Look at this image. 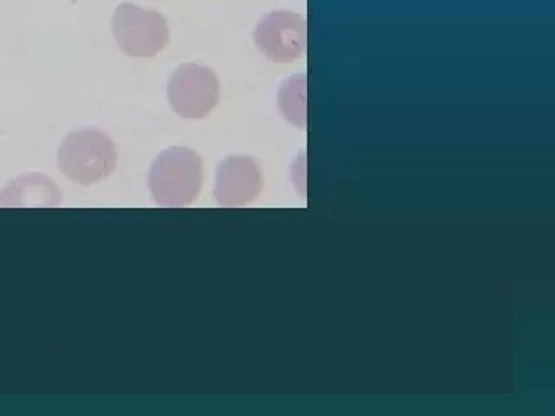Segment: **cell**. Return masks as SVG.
Instances as JSON below:
<instances>
[{
  "label": "cell",
  "mask_w": 555,
  "mask_h": 416,
  "mask_svg": "<svg viewBox=\"0 0 555 416\" xmlns=\"http://www.w3.org/2000/svg\"><path fill=\"white\" fill-rule=\"evenodd\" d=\"M60 190L52 179L42 173H30L13 181L11 186L2 191L0 207H17V205H57Z\"/></svg>",
  "instance_id": "cell-7"
},
{
  "label": "cell",
  "mask_w": 555,
  "mask_h": 416,
  "mask_svg": "<svg viewBox=\"0 0 555 416\" xmlns=\"http://www.w3.org/2000/svg\"><path fill=\"white\" fill-rule=\"evenodd\" d=\"M57 165L69 181L92 186L112 176L117 167V147L103 130H75L61 144Z\"/></svg>",
  "instance_id": "cell-2"
},
{
  "label": "cell",
  "mask_w": 555,
  "mask_h": 416,
  "mask_svg": "<svg viewBox=\"0 0 555 416\" xmlns=\"http://www.w3.org/2000/svg\"><path fill=\"white\" fill-rule=\"evenodd\" d=\"M113 37L118 48L132 57H153L169 43L167 20L155 9L121 4L112 20Z\"/></svg>",
  "instance_id": "cell-3"
},
{
  "label": "cell",
  "mask_w": 555,
  "mask_h": 416,
  "mask_svg": "<svg viewBox=\"0 0 555 416\" xmlns=\"http://www.w3.org/2000/svg\"><path fill=\"white\" fill-rule=\"evenodd\" d=\"M167 94L181 117L204 118L219 103V78L207 66L188 63L173 72Z\"/></svg>",
  "instance_id": "cell-4"
},
{
  "label": "cell",
  "mask_w": 555,
  "mask_h": 416,
  "mask_svg": "<svg viewBox=\"0 0 555 416\" xmlns=\"http://www.w3.org/2000/svg\"><path fill=\"white\" fill-rule=\"evenodd\" d=\"M262 176L259 165L248 156L225 158L216 178V198L222 207H243L259 196Z\"/></svg>",
  "instance_id": "cell-6"
},
{
  "label": "cell",
  "mask_w": 555,
  "mask_h": 416,
  "mask_svg": "<svg viewBox=\"0 0 555 416\" xmlns=\"http://www.w3.org/2000/svg\"><path fill=\"white\" fill-rule=\"evenodd\" d=\"M306 22L294 11H271L256 26L259 51L274 63H292L306 51Z\"/></svg>",
  "instance_id": "cell-5"
},
{
  "label": "cell",
  "mask_w": 555,
  "mask_h": 416,
  "mask_svg": "<svg viewBox=\"0 0 555 416\" xmlns=\"http://www.w3.org/2000/svg\"><path fill=\"white\" fill-rule=\"evenodd\" d=\"M204 182V164L193 150L173 146L153 161L147 184L162 207L181 208L195 202Z\"/></svg>",
  "instance_id": "cell-1"
},
{
  "label": "cell",
  "mask_w": 555,
  "mask_h": 416,
  "mask_svg": "<svg viewBox=\"0 0 555 416\" xmlns=\"http://www.w3.org/2000/svg\"><path fill=\"white\" fill-rule=\"evenodd\" d=\"M280 106L288 120L299 127L306 123V78H288L280 92Z\"/></svg>",
  "instance_id": "cell-8"
}]
</instances>
